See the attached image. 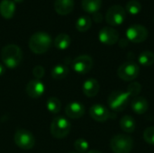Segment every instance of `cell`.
I'll return each instance as SVG.
<instances>
[{"instance_id":"6da1fadb","label":"cell","mask_w":154,"mask_h":153,"mask_svg":"<svg viewBox=\"0 0 154 153\" xmlns=\"http://www.w3.org/2000/svg\"><path fill=\"white\" fill-rule=\"evenodd\" d=\"M0 56L4 65L9 69L17 68L23 60L22 50L15 44H7L3 47Z\"/></svg>"},{"instance_id":"7a4b0ae2","label":"cell","mask_w":154,"mask_h":153,"mask_svg":"<svg viewBox=\"0 0 154 153\" xmlns=\"http://www.w3.org/2000/svg\"><path fill=\"white\" fill-rule=\"evenodd\" d=\"M51 37L45 32H37L33 33L28 41L30 50L35 54L45 53L51 46Z\"/></svg>"},{"instance_id":"3957f363","label":"cell","mask_w":154,"mask_h":153,"mask_svg":"<svg viewBox=\"0 0 154 153\" xmlns=\"http://www.w3.org/2000/svg\"><path fill=\"white\" fill-rule=\"evenodd\" d=\"M130 99L131 96L126 91H113L107 98V103L112 111L122 112L127 107Z\"/></svg>"},{"instance_id":"277c9868","label":"cell","mask_w":154,"mask_h":153,"mask_svg":"<svg viewBox=\"0 0 154 153\" xmlns=\"http://www.w3.org/2000/svg\"><path fill=\"white\" fill-rule=\"evenodd\" d=\"M71 129V124L69 121L63 116H56L51 124V134L55 139H64L66 138Z\"/></svg>"},{"instance_id":"5b68a950","label":"cell","mask_w":154,"mask_h":153,"mask_svg":"<svg viewBox=\"0 0 154 153\" xmlns=\"http://www.w3.org/2000/svg\"><path fill=\"white\" fill-rule=\"evenodd\" d=\"M110 148L114 153H130L134 148V140L126 134L115 135L110 141Z\"/></svg>"},{"instance_id":"8992f818","label":"cell","mask_w":154,"mask_h":153,"mask_svg":"<svg viewBox=\"0 0 154 153\" xmlns=\"http://www.w3.org/2000/svg\"><path fill=\"white\" fill-rule=\"evenodd\" d=\"M15 145L22 150H31L35 145V139L32 133L24 129H19L14 135Z\"/></svg>"},{"instance_id":"52a82bcc","label":"cell","mask_w":154,"mask_h":153,"mask_svg":"<svg viewBox=\"0 0 154 153\" xmlns=\"http://www.w3.org/2000/svg\"><path fill=\"white\" fill-rule=\"evenodd\" d=\"M140 74L138 64L133 61H127L119 66L117 69L118 77L124 81H134Z\"/></svg>"},{"instance_id":"ba28073f","label":"cell","mask_w":154,"mask_h":153,"mask_svg":"<svg viewBox=\"0 0 154 153\" xmlns=\"http://www.w3.org/2000/svg\"><path fill=\"white\" fill-rule=\"evenodd\" d=\"M126 17L125 9L119 5H112L106 12V21L111 26H118L121 25Z\"/></svg>"},{"instance_id":"9c48e42d","label":"cell","mask_w":154,"mask_h":153,"mask_svg":"<svg viewBox=\"0 0 154 153\" xmlns=\"http://www.w3.org/2000/svg\"><path fill=\"white\" fill-rule=\"evenodd\" d=\"M125 35L128 41L134 43H140L148 38L149 32L146 27L142 24H133L127 28Z\"/></svg>"},{"instance_id":"30bf717a","label":"cell","mask_w":154,"mask_h":153,"mask_svg":"<svg viewBox=\"0 0 154 153\" xmlns=\"http://www.w3.org/2000/svg\"><path fill=\"white\" fill-rule=\"evenodd\" d=\"M93 65V59L89 55H80L74 59L72 62V69L76 73L84 75L92 69Z\"/></svg>"},{"instance_id":"8fae6325","label":"cell","mask_w":154,"mask_h":153,"mask_svg":"<svg viewBox=\"0 0 154 153\" xmlns=\"http://www.w3.org/2000/svg\"><path fill=\"white\" fill-rule=\"evenodd\" d=\"M98 39L103 44L114 45L119 41V33L115 28L106 26L99 31Z\"/></svg>"},{"instance_id":"7c38bea8","label":"cell","mask_w":154,"mask_h":153,"mask_svg":"<svg viewBox=\"0 0 154 153\" xmlns=\"http://www.w3.org/2000/svg\"><path fill=\"white\" fill-rule=\"evenodd\" d=\"M89 115L90 117L95 120L96 122L98 123H104L107 121L108 119L112 118V114L111 112L104 106L96 104L93 105L90 109H89Z\"/></svg>"},{"instance_id":"4fadbf2b","label":"cell","mask_w":154,"mask_h":153,"mask_svg":"<svg viewBox=\"0 0 154 153\" xmlns=\"http://www.w3.org/2000/svg\"><path fill=\"white\" fill-rule=\"evenodd\" d=\"M25 91L28 96L32 98H39L43 95L45 91V86L40 79L34 78L27 83Z\"/></svg>"},{"instance_id":"5bb4252c","label":"cell","mask_w":154,"mask_h":153,"mask_svg":"<svg viewBox=\"0 0 154 153\" xmlns=\"http://www.w3.org/2000/svg\"><path fill=\"white\" fill-rule=\"evenodd\" d=\"M65 114L69 118L71 119H79L85 114V106L77 101L70 102L67 105L65 108Z\"/></svg>"},{"instance_id":"9a60e30c","label":"cell","mask_w":154,"mask_h":153,"mask_svg":"<svg viewBox=\"0 0 154 153\" xmlns=\"http://www.w3.org/2000/svg\"><path fill=\"white\" fill-rule=\"evenodd\" d=\"M100 89V86L98 81L96 78H88L87 79L82 86L83 93L88 97H94L96 96Z\"/></svg>"},{"instance_id":"2e32d148","label":"cell","mask_w":154,"mask_h":153,"mask_svg":"<svg viewBox=\"0 0 154 153\" xmlns=\"http://www.w3.org/2000/svg\"><path fill=\"white\" fill-rule=\"evenodd\" d=\"M131 108L137 115H143L149 109V103L143 96H136L131 101Z\"/></svg>"},{"instance_id":"e0dca14e","label":"cell","mask_w":154,"mask_h":153,"mask_svg":"<svg viewBox=\"0 0 154 153\" xmlns=\"http://www.w3.org/2000/svg\"><path fill=\"white\" fill-rule=\"evenodd\" d=\"M74 8V0H55L54 9L60 15H66L72 12Z\"/></svg>"},{"instance_id":"ac0fdd59","label":"cell","mask_w":154,"mask_h":153,"mask_svg":"<svg viewBox=\"0 0 154 153\" xmlns=\"http://www.w3.org/2000/svg\"><path fill=\"white\" fill-rule=\"evenodd\" d=\"M15 11L14 2L12 0H2L0 2V14L5 19H11Z\"/></svg>"},{"instance_id":"d6986e66","label":"cell","mask_w":154,"mask_h":153,"mask_svg":"<svg viewBox=\"0 0 154 153\" xmlns=\"http://www.w3.org/2000/svg\"><path fill=\"white\" fill-rule=\"evenodd\" d=\"M120 128L126 133H132L135 130V120L131 115H125L120 119Z\"/></svg>"},{"instance_id":"ffe728a7","label":"cell","mask_w":154,"mask_h":153,"mask_svg":"<svg viewBox=\"0 0 154 153\" xmlns=\"http://www.w3.org/2000/svg\"><path fill=\"white\" fill-rule=\"evenodd\" d=\"M82 8L85 12L95 14L99 11L102 5V0H82Z\"/></svg>"},{"instance_id":"44dd1931","label":"cell","mask_w":154,"mask_h":153,"mask_svg":"<svg viewBox=\"0 0 154 153\" xmlns=\"http://www.w3.org/2000/svg\"><path fill=\"white\" fill-rule=\"evenodd\" d=\"M69 74V69L66 65L63 64H58L55 65L51 72V75L53 79L55 80H61L65 78Z\"/></svg>"},{"instance_id":"7402d4cb","label":"cell","mask_w":154,"mask_h":153,"mask_svg":"<svg viewBox=\"0 0 154 153\" xmlns=\"http://www.w3.org/2000/svg\"><path fill=\"white\" fill-rule=\"evenodd\" d=\"M71 43V39L67 33H60L56 36L54 40V45L57 49L63 50L69 47Z\"/></svg>"},{"instance_id":"603a6c76","label":"cell","mask_w":154,"mask_h":153,"mask_svg":"<svg viewBox=\"0 0 154 153\" xmlns=\"http://www.w3.org/2000/svg\"><path fill=\"white\" fill-rule=\"evenodd\" d=\"M138 62L143 67H151L154 64V53L151 50H143L138 56Z\"/></svg>"},{"instance_id":"cb8c5ba5","label":"cell","mask_w":154,"mask_h":153,"mask_svg":"<svg viewBox=\"0 0 154 153\" xmlns=\"http://www.w3.org/2000/svg\"><path fill=\"white\" fill-rule=\"evenodd\" d=\"M92 24L91 18L88 15H82L78 18L76 22V28L79 32H84L90 29Z\"/></svg>"},{"instance_id":"d4e9b609","label":"cell","mask_w":154,"mask_h":153,"mask_svg":"<svg viewBox=\"0 0 154 153\" xmlns=\"http://www.w3.org/2000/svg\"><path fill=\"white\" fill-rule=\"evenodd\" d=\"M46 108L51 114H58L61 109V103L57 97H50L46 102Z\"/></svg>"},{"instance_id":"484cf974","label":"cell","mask_w":154,"mask_h":153,"mask_svg":"<svg viewBox=\"0 0 154 153\" xmlns=\"http://www.w3.org/2000/svg\"><path fill=\"white\" fill-rule=\"evenodd\" d=\"M125 11L130 14L136 15L142 11V5L137 0H130L125 5Z\"/></svg>"},{"instance_id":"4316f807","label":"cell","mask_w":154,"mask_h":153,"mask_svg":"<svg viewBox=\"0 0 154 153\" xmlns=\"http://www.w3.org/2000/svg\"><path fill=\"white\" fill-rule=\"evenodd\" d=\"M142 91V85L138 82H132L128 87H127V90L126 92L129 94V96H131V98H134L136 96H138V95L141 93Z\"/></svg>"},{"instance_id":"83f0119b","label":"cell","mask_w":154,"mask_h":153,"mask_svg":"<svg viewBox=\"0 0 154 153\" xmlns=\"http://www.w3.org/2000/svg\"><path fill=\"white\" fill-rule=\"evenodd\" d=\"M74 147H75V150L79 153H86L88 151L89 145H88V142L85 139L79 138L75 141Z\"/></svg>"},{"instance_id":"f1b7e54d","label":"cell","mask_w":154,"mask_h":153,"mask_svg":"<svg viewBox=\"0 0 154 153\" xmlns=\"http://www.w3.org/2000/svg\"><path fill=\"white\" fill-rule=\"evenodd\" d=\"M143 139L148 144L154 145V126L148 127L144 130Z\"/></svg>"},{"instance_id":"f546056e","label":"cell","mask_w":154,"mask_h":153,"mask_svg":"<svg viewBox=\"0 0 154 153\" xmlns=\"http://www.w3.org/2000/svg\"><path fill=\"white\" fill-rule=\"evenodd\" d=\"M44 74H45V69L41 65L35 66L33 68V69H32V75H33V77L36 79H40L41 80V78L44 76Z\"/></svg>"},{"instance_id":"4dcf8cb0","label":"cell","mask_w":154,"mask_h":153,"mask_svg":"<svg viewBox=\"0 0 154 153\" xmlns=\"http://www.w3.org/2000/svg\"><path fill=\"white\" fill-rule=\"evenodd\" d=\"M93 19L96 23H101L103 21V15L101 13L97 12V13L93 14Z\"/></svg>"},{"instance_id":"1f68e13d","label":"cell","mask_w":154,"mask_h":153,"mask_svg":"<svg viewBox=\"0 0 154 153\" xmlns=\"http://www.w3.org/2000/svg\"><path fill=\"white\" fill-rule=\"evenodd\" d=\"M5 67H4V65L3 64H1L0 63V76H2L4 73H5Z\"/></svg>"},{"instance_id":"d6a6232c","label":"cell","mask_w":154,"mask_h":153,"mask_svg":"<svg viewBox=\"0 0 154 153\" xmlns=\"http://www.w3.org/2000/svg\"><path fill=\"white\" fill-rule=\"evenodd\" d=\"M87 153H102L99 151H97V150H91V151H88Z\"/></svg>"},{"instance_id":"836d02e7","label":"cell","mask_w":154,"mask_h":153,"mask_svg":"<svg viewBox=\"0 0 154 153\" xmlns=\"http://www.w3.org/2000/svg\"><path fill=\"white\" fill-rule=\"evenodd\" d=\"M14 2H16V3H21V2H23V0H14Z\"/></svg>"},{"instance_id":"e575fe53","label":"cell","mask_w":154,"mask_h":153,"mask_svg":"<svg viewBox=\"0 0 154 153\" xmlns=\"http://www.w3.org/2000/svg\"><path fill=\"white\" fill-rule=\"evenodd\" d=\"M69 153H77V152H69Z\"/></svg>"},{"instance_id":"d590c367","label":"cell","mask_w":154,"mask_h":153,"mask_svg":"<svg viewBox=\"0 0 154 153\" xmlns=\"http://www.w3.org/2000/svg\"><path fill=\"white\" fill-rule=\"evenodd\" d=\"M153 19H154V17H153Z\"/></svg>"}]
</instances>
